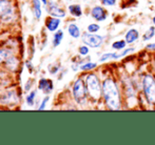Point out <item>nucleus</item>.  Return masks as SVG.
<instances>
[{
	"label": "nucleus",
	"instance_id": "1",
	"mask_svg": "<svg viewBox=\"0 0 155 145\" xmlns=\"http://www.w3.org/2000/svg\"><path fill=\"white\" fill-rule=\"evenodd\" d=\"M102 99L109 109L119 110L121 109V93L118 84L113 78H106L102 81Z\"/></svg>",
	"mask_w": 155,
	"mask_h": 145
},
{
	"label": "nucleus",
	"instance_id": "2",
	"mask_svg": "<svg viewBox=\"0 0 155 145\" xmlns=\"http://www.w3.org/2000/svg\"><path fill=\"white\" fill-rule=\"evenodd\" d=\"M86 86L88 90V95L94 101H98L102 98V82H100L99 78L95 74H89L86 76Z\"/></svg>",
	"mask_w": 155,
	"mask_h": 145
},
{
	"label": "nucleus",
	"instance_id": "3",
	"mask_svg": "<svg viewBox=\"0 0 155 145\" xmlns=\"http://www.w3.org/2000/svg\"><path fill=\"white\" fill-rule=\"evenodd\" d=\"M141 87H143V96L149 104L155 103V79L153 76L146 75L141 80Z\"/></svg>",
	"mask_w": 155,
	"mask_h": 145
},
{
	"label": "nucleus",
	"instance_id": "4",
	"mask_svg": "<svg viewBox=\"0 0 155 145\" xmlns=\"http://www.w3.org/2000/svg\"><path fill=\"white\" fill-rule=\"evenodd\" d=\"M87 95H88V90H87L86 82L82 78H78L73 84V96L75 101L78 104H84L87 100Z\"/></svg>",
	"mask_w": 155,
	"mask_h": 145
},
{
	"label": "nucleus",
	"instance_id": "5",
	"mask_svg": "<svg viewBox=\"0 0 155 145\" xmlns=\"http://www.w3.org/2000/svg\"><path fill=\"white\" fill-rule=\"evenodd\" d=\"M81 39L84 44L88 45L89 47H92V49H99L104 44V38L102 36L96 33H89V32L82 34Z\"/></svg>",
	"mask_w": 155,
	"mask_h": 145
},
{
	"label": "nucleus",
	"instance_id": "6",
	"mask_svg": "<svg viewBox=\"0 0 155 145\" xmlns=\"http://www.w3.org/2000/svg\"><path fill=\"white\" fill-rule=\"evenodd\" d=\"M45 5H47V12L50 15H52L53 17H57V18H63V17H65V11L63 8H59L53 1H50Z\"/></svg>",
	"mask_w": 155,
	"mask_h": 145
},
{
	"label": "nucleus",
	"instance_id": "7",
	"mask_svg": "<svg viewBox=\"0 0 155 145\" xmlns=\"http://www.w3.org/2000/svg\"><path fill=\"white\" fill-rule=\"evenodd\" d=\"M91 16L96 21H104L108 17V12L104 6L96 5L91 10Z\"/></svg>",
	"mask_w": 155,
	"mask_h": 145
},
{
	"label": "nucleus",
	"instance_id": "8",
	"mask_svg": "<svg viewBox=\"0 0 155 145\" xmlns=\"http://www.w3.org/2000/svg\"><path fill=\"white\" fill-rule=\"evenodd\" d=\"M38 88L40 90H42L45 95H49L53 90V82H52V80L42 78L38 83Z\"/></svg>",
	"mask_w": 155,
	"mask_h": 145
},
{
	"label": "nucleus",
	"instance_id": "9",
	"mask_svg": "<svg viewBox=\"0 0 155 145\" xmlns=\"http://www.w3.org/2000/svg\"><path fill=\"white\" fill-rule=\"evenodd\" d=\"M60 24V19L57 17H50L45 20V27L50 32H55L58 30Z\"/></svg>",
	"mask_w": 155,
	"mask_h": 145
},
{
	"label": "nucleus",
	"instance_id": "10",
	"mask_svg": "<svg viewBox=\"0 0 155 145\" xmlns=\"http://www.w3.org/2000/svg\"><path fill=\"white\" fill-rule=\"evenodd\" d=\"M139 38V32L135 29H130L128 32L126 33V36H124V40L127 41L128 44H132L135 41H137Z\"/></svg>",
	"mask_w": 155,
	"mask_h": 145
},
{
	"label": "nucleus",
	"instance_id": "11",
	"mask_svg": "<svg viewBox=\"0 0 155 145\" xmlns=\"http://www.w3.org/2000/svg\"><path fill=\"white\" fill-rule=\"evenodd\" d=\"M68 32H69L70 36H71L72 38H74V39H78L80 36H81L79 27H78L75 23H71V24L68 27Z\"/></svg>",
	"mask_w": 155,
	"mask_h": 145
},
{
	"label": "nucleus",
	"instance_id": "12",
	"mask_svg": "<svg viewBox=\"0 0 155 145\" xmlns=\"http://www.w3.org/2000/svg\"><path fill=\"white\" fill-rule=\"evenodd\" d=\"M69 12L72 16L74 17H80L82 15V10L81 6L79 4H71L69 6Z\"/></svg>",
	"mask_w": 155,
	"mask_h": 145
},
{
	"label": "nucleus",
	"instance_id": "13",
	"mask_svg": "<svg viewBox=\"0 0 155 145\" xmlns=\"http://www.w3.org/2000/svg\"><path fill=\"white\" fill-rule=\"evenodd\" d=\"M11 10L12 8H11V3L8 0H0V17H2Z\"/></svg>",
	"mask_w": 155,
	"mask_h": 145
},
{
	"label": "nucleus",
	"instance_id": "14",
	"mask_svg": "<svg viewBox=\"0 0 155 145\" xmlns=\"http://www.w3.org/2000/svg\"><path fill=\"white\" fill-rule=\"evenodd\" d=\"M135 49L133 47H129V49H124L121 51H116L114 53V60H117V59H120V58H124V56L129 55V54L133 53Z\"/></svg>",
	"mask_w": 155,
	"mask_h": 145
},
{
	"label": "nucleus",
	"instance_id": "15",
	"mask_svg": "<svg viewBox=\"0 0 155 145\" xmlns=\"http://www.w3.org/2000/svg\"><path fill=\"white\" fill-rule=\"evenodd\" d=\"M5 64L11 71H16L18 68V60L14 57V56H10V57L6 59Z\"/></svg>",
	"mask_w": 155,
	"mask_h": 145
},
{
	"label": "nucleus",
	"instance_id": "16",
	"mask_svg": "<svg viewBox=\"0 0 155 145\" xmlns=\"http://www.w3.org/2000/svg\"><path fill=\"white\" fill-rule=\"evenodd\" d=\"M62 39H63V32L61 30H57V32L53 36V46L54 47L58 46L61 43Z\"/></svg>",
	"mask_w": 155,
	"mask_h": 145
},
{
	"label": "nucleus",
	"instance_id": "17",
	"mask_svg": "<svg viewBox=\"0 0 155 145\" xmlns=\"http://www.w3.org/2000/svg\"><path fill=\"white\" fill-rule=\"evenodd\" d=\"M33 2V8H34V15L36 19H39L41 17V6H40V0H32Z\"/></svg>",
	"mask_w": 155,
	"mask_h": 145
},
{
	"label": "nucleus",
	"instance_id": "18",
	"mask_svg": "<svg viewBox=\"0 0 155 145\" xmlns=\"http://www.w3.org/2000/svg\"><path fill=\"white\" fill-rule=\"evenodd\" d=\"M155 36V27H150L147 31L145 32L143 36V41H149Z\"/></svg>",
	"mask_w": 155,
	"mask_h": 145
},
{
	"label": "nucleus",
	"instance_id": "19",
	"mask_svg": "<svg viewBox=\"0 0 155 145\" xmlns=\"http://www.w3.org/2000/svg\"><path fill=\"white\" fill-rule=\"evenodd\" d=\"M15 98H16V94H15L14 92H8V93H6L5 95H2L1 101L3 103H8V102H11V100L14 102Z\"/></svg>",
	"mask_w": 155,
	"mask_h": 145
},
{
	"label": "nucleus",
	"instance_id": "20",
	"mask_svg": "<svg viewBox=\"0 0 155 145\" xmlns=\"http://www.w3.org/2000/svg\"><path fill=\"white\" fill-rule=\"evenodd\" d=\"M128 44L126 40H117L115 42L112 43V49L115 51H121L126 47V45Z\"/></svg>",
	"mask_w": 155,
	"mask_h": 145
},
{
	"label": "nucleus",
	"instance_id": "21",
	"mask_svg": "<svg viewBox=\"0 0 155 145\" xmlns=\"http://www.w3.org/2000/svg\"><path fill=\"white\" fill-rule=\"evenodd\" d=\"M96 66H97V64L94 63V62H84V63H82L81 65L79 66V68L81 71H84V72H88V71H92L94 68H96Z\"/></svg>",
	"mask_w": 155,
	"mask_h": 145
},
{
	"label": "nucleus",
	"instance_id": "22",
	"mask_svg": "<svg viewBox=\"0 0 155 145\" xmlns=\"http://www.w3.org/2000/svg\"><path fill=\"white\" fill-rule=\"evenodd\" d=\"M110 60H114V53H104L99 58L100 63H104V62L110 61Z\"/></svg>",
	"mask_w": 155,
	"mask_h": 145
},
{
	"label": "nucleus",
	"instance_id": "23",
	"mask_svg": "<svg viewBox=\"0 0 155 145\" xmlns=\"http://www.w3.org/2000/svg\"><path fill=\"white\" fill-rule=\"evenodd\" d=\"M10 56H12V54L10 53L8 51H6V49H0V63H2V62H5L6 59H8Z\"/></svg>",
	"mask_w": 155,
	"mask_h": 145
},
{
	"label": "nucleus",
	"instance_id": "24",
	"mask_svg": "<svg viewBox=\"0 0 155 145\" xmlns=\"http://www.w3.org/2000/svg\"><path fill=\"white\" fill-rule=\"evenodd\" d=\"M35 97H36V90H33V92L30 93L29 95L27 96V103L28 105H33L34 104V100H35Z\"/></svg>",
	"mask_w": 155,
	"mask_h": 145
},
{
	"label": "nucleus",
	"instance_id": "25",
	"mask_svg": "<svg viewBox=\"0 0 155 145\" xmlns=\"http://www.w3.org/2000/svg\"><path fill=\"white\" fill-rule=\"evenodd\" d=\"M100 30V27L97 23H91L88 25V32L89 33H97Z\"/></svg>",
	"mask_w": 155,
	"mask_h": 145
},
{
	"label": "nucleus",
	"instance_id": "26",
	"mask_svg": "<svg viewBox=\"0 0 155 145\" xmlns=\"http://www.w3.org/2000/svg\"><path fill=\"white\" fill-rule=\"evenodd\" d=\"M79 54L81 56H88L89 55V52H90V49H89V46L88 45H81V46H79Z\"/></svg>",
	"mask_w": 155,
	"mask_h": 145
},
{
	"label": "nucleus",
	"instance_id": "27",
	"mask_svg": "<svg viewBox=\"0 0 155 145\" xmlns=\"http://www.w3.org/2000/svg\"><path fill=\"white\" fill-rule=\"evenodd\" d=\"M104 6H113L116 4L117 0H100Z\"/></svg>",
	"mask_w": 155,
	"mask_h": 145
},
{
	"label": "nucleus",
	"instance_id": "28",
	"mask_svg": "<svg viewBox=\"0 0 155 145\" xmlns=\"http://www.w3.org/2000/svg\"><path fill=\"white\" fill-rule=\"evenodd\" d=\"M49 100H50V97H49V96H47V97H45V98L42 100V102H41V105L38 107V109H39V110H41V109H45V105H47V103L49 102Z\"/></svg>",
	"mask_w": 155,
	"mask_h": 145
},
{
	"label": "nucleus",
	"instance_id": "29",
	"mask_svg": "<svg viewBox=\"0 0 155 145\" xmlns=\"http://www.w3.org/2000/svg\"><path fill=\"white\" fill-rule=\"evenodd\" d=\"M146 49H149V51H154V49H155V42L154 43H149V44H147Z\"/></svg>",
	"mask_w": 155,
	"mask_h": 145
},
{
	"label": "nucleus",
	"instance_id": "30",
	"mask_svg": "<svg viewBox=\"0 0 155 145\" xmlns=\"http://www.w3.org/2000/svg\"><path fill=\"white\" fill-rule=\"evenodd\" d=\"M31 83H32V81L30 80V81L27 83V85H25V90H30V87H31V86H30V84H31Z\"/></svg>",
	"mask_w": 155,
	"mask_h": 145
},
{
	"label": "nucleus",
	"instance_id": "31",
	"mask_svg": "<svg viewBox=\"0 0 155 145\" xmlns=\"http://www.w3.org/2000/svg\"><path fill=\"white\" fill-rule=\"evenodd\" d=\"M41 1H42L45 4H47V3H48V0H41Z\"/></svg>",
	"mask_w": 155,
	"mask_h": 145
},
{
	"label": "nucleus",
	"instance_id": "32",
	"mask_svg": "<svg viewBox=\"0 0 155 145\" xmlns=\"http://www.w3.org/2000/svg\"><path fill=\"white\" fill-rule=\"evenodd\" d=\"M152 21H153V24L155 25V16L153 17V19H152Z\"/></svg>",
	"mask_w": 155,
	"mask_h": 145
}]
</instances>
